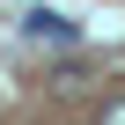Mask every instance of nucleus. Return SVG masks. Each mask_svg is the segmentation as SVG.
<instances>
[{
	"mask_svg": "<svg viewBox=\"0 0 125 125\" xmlns=\"http://www.w3.org/2000/svg\"><path fill=\"white\" fill-rule=\"evenodd\" d=\"M22 37H37V44H74V22L59 15V8H30L22 15Z\"/></svg>",
	"mask_w": 125,
	"mask_h": 125,
	"instance_id": "1",
	"label": "nucleus"
},
{
	"mask_svg": "<svg viewBox=\"0 0 125 125\" xmlns=\"http://www.w3.org/2000/svg\"><path fill=\"white\" fill-rule=\"evenodd\" d=\"M96 125H125V96H118V103H103V118H96Z\"/></svg>",
	"mask_w": 125,
	"mask_h": 125,
	"instance_id": "2",
	"label": "nucleus"
}]
</instances>
